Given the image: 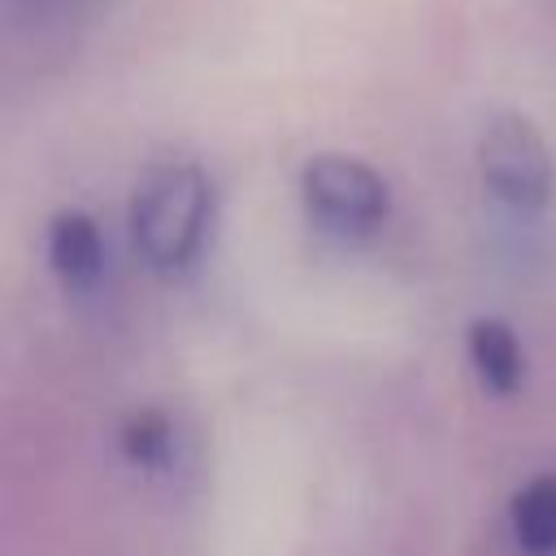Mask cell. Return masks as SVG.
<instances>
[{
  "mask_svg": "<svg viewBox=\"0 0 556 556\" xmlns=\"http://www.w3.org/2000/svg\"><path fill=\"white\" fill-rule=\"evenodd\" d=\"M300 195L313 222H321L334 235H369L391 213L387 178L343 152H321L300 174Z\"/></svg>",
  "mask_w": 556,
  "mask_h": 556,
  "instance_id": "3",
  "label": "cell"
},
{
  "mask_svg": "<svg viewBox=\"0 0 556 556\" xmlns=\"http://www.w3.org/2000/svg\"><path fill=\"white\" fill-rule=\"evenodd\" d=\"M513 534L526 556H556V473H539L513 495Z\"/></svg>",
  "mask_w": 556,
  "mask_h": 556,
  "instance_id": "6",
  "label": "cell"
},
{
  "mask_svg": "<svg viewBox=\"0 0 556 556\" xmlns=\"http://www.w3.org/2000/svg\"><path fill=\"white\" fill-rule=\"evenodd\" d=\"M478 169L495 200L517 213H539L552 200L556 165L539 126L521 113H495L478 135Z\"/></svg>",
  "mask_w": 556,
  "mask_h": 556,
  "instance_id": "2",
  "label": "cell"
},
{
  "mask_svg": "<svg viewBox=\"0 0 556 556\" xmlns=\"http://www.w3.org/2000/svg\"><path fill=\"white\" fill-rule=\"evenodd\" d=\"M169 434H174V430H169L165 413L143 408V413H135V417L122 426V452H126V460L139 465V469H161V465L169 460V443H174Z\"/></svg>",
  "mask_w": 556,
  "mask_h": 556,
  "instance_id": "7",
  "label": "cell"
},
{
  "mask_svg": "<svg viewBox=\"0 0 556 556\" xmlns=\"http://www.w3.org/2000/svg\"><path fill=\"white\" fill-rule=\"evenodd\" d=\"M48 265L65 287H87L96 282V274L104 269V239L100 226L78 213V208H61L48 222Z\"/></svg>",
  "mask_w": 556,
  "mask_h": 556,
  "instance_id": "4",
  "label": "cell"
},
{
  "mask_svg": "<svg viewBox=\"0 0 556 556\" xmlns=\"http://www.w3.org/2000/svg\"><path fill=\"white\" fill-rule=\"evenodd\" d=\"M469 361H473V374L486 391L495 395H513L526 378V356H521V343L513 334L508 321L500 317H473L469 321Z\"/></svg>",
  "mask_w": 556,
  "mask_h": 556,
  "instance_id": "5",
  "label": "cell"
},
{
  "mask_svg": "<svg viewBox=\"0 0 556 556\" xmlns=\"http://www.w3.org/2000/svg\"><path fill=\"white\" fill-rule=\"evenodd\" d=\"M213 226V182L200 165H161L130 204V239L156 274H182L200 261Z\"/></svg>",
  "mask_w": 556,
  "mask_h": 556,
  "instance_id": "1",
  "label": "cell"
}]
</instances>
